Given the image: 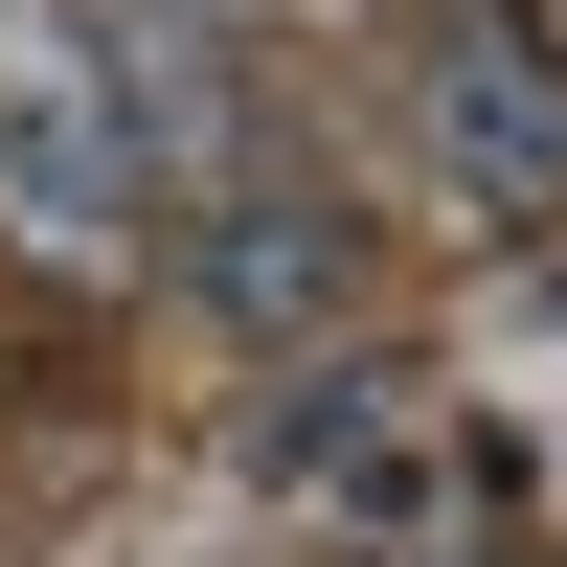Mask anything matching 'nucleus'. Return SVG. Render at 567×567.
I'll list each match as a JSON object with an SVG mask.
<instances>
[{"label":"nucleus","instance_id":"3","mask_svg":"<svg viewBox=\"0 0 567 567\" xmlns=\"http://www.w3.org/2000/svg\"><path fill=\"white\" fill-rule=\"evenodd\" d=\"M0 136H23V159H114V182H136V69H114L91 0H0Z\"/></svg>","mask_w":567,"mask_h":567},{"label":"nucleus","instance_id":"2","mask_svg":"<svg viewBox=\"0 0 567 567\" xmlns=\"http://www.w3.org/2000/svg\"><path fill=\"white\" fill-rule=\"evenodd\" d=\"M182 318H227V341H341L363 318V227L318 205V182H227V205H182Z\"/></svg>","mask_w":567,"mask_h":567},{"label":"nucleus","instance_id":"4","mask_svg":"<svg viewBox=\"0 0 567 567\" xmlns=\"http://www.w3.org/2000/svg\"><path fill=\"white\" fill-rule=\"evenodd\" d=\"M136 23H227V45H250V23H272V0H136Z\"/></svg>","mask_w":567,"mask_h":567},{"label":"nucleus","instance_id":"1","mask_svg":"<svg viewBox=\"0 0 567 567\" xmlns=\"http://www.w3.org/2000/svg\"><path fill=\"white\" fill-rule=\"evenodd\" d=\"M409 136H432V182H454L477 227H545V205H567V23L454 0V23L409 45Z\"/></svg>","mask_w":567,"mask_h":567},{"label":"nucleus","instance_id":"5","mask_svg":"<svg viewBox=\"0 0 567 567\" xmlns=\"http://www.w3.org/2000/svg\"><path fill=\"white\" fill-rule=\"evenodd\" d=\"M523 23H545V0H523Z\"/></svg>","mask_w":567,"mask_h":567}]
</instances>
